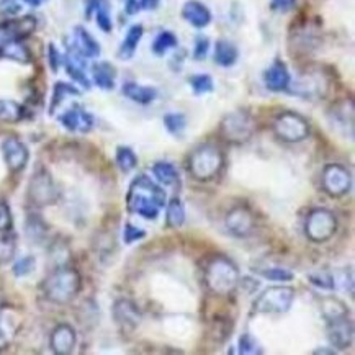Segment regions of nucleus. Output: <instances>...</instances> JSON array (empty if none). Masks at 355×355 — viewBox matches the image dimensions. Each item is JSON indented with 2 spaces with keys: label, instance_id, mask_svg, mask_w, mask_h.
Here are the masks:
<instances>
[{
  "label": "nucleus",
  "instance_id": "nucleus-1",
  "mask_svg": "<svg viewBox=\"0 0 355 355\" xmlns=\"http://www.w3.org/2000/svg\"><path fill=\"white\" fill-rule=\"evenodd\" d=\"M166 203V192L151 177L141 174L130 184L126 208L133 215H138L144 220H156Z\"/></svg>",
  "mask_w": 355,
  "mask_h": 355
},
{
  "label": "nucleus",
  "instance_id": "nucleus-2",
  "mask_svg": "<svg viewBox=\"0 0 355 355\" xmlns=\"http://www.w3.org/2000/svg\"><path fill=\"white\" fill-rule=\"evenodd\" d=\"M82 288L79 270L69 266H61L53 270L43 282V295L53 304H69Z\"/></svg>",
  "mask_w": 355,
  "mask_h": 355
},
{
  "label": "nucleus",
  "instance_id": "nucleus-3",
  "mask_svg": "<svg viewBox=\"0 0 355 355\" xmlns=\"http://www.w3.org/2000/svg\"><path fill=\"white\" fill-rule=\"evenodd\" d=\"M205 285L216 297H230L239 285V270L226 256H215L205 266Z\"/></svg>",
  "mask_w": 355,
  "mask_h": 355
},
{
  "label": "nucleus",
  "instance_id": "nucleus-4",
  "mask_svg": "<svg viewBox=\"0 0 355 355\" xmlns=\"http://www.w3.org/2000/svg\"><path fill=\"white\" fill-rule=\"evenodd\" d=\"M225 167V154L213 144H202L190 154L187 171L195 180L208 182L220 175Z\"/></svg>",
  "mask_w": 355,
  "mask_h": 355
},
{
  "label": "nucleus",
  "instance_id": "nucleus-5",
  "mask_svg": "<svg viewBox=\"0 0 355 355\" xmlns=\"http://www.w3.org/2000/svg\"><path fill=\"white\" fill-rule=\"evenodd\" d=\"M295 295L297 293L291 286H268L254 302L252 313H256V315H282L291 308L295 302Z\"/></svg>",
  "mask_w": 355,
  "mask_h": 355
},
{
  "label": "nucleus",
  "instance_id": "nucleus-6",
  "mask_svg": "<svg viewBox=\"0 0 355 355\" xmlns=\"http://www.w3.org/2000/svg\"><path fill=\"white\" fill-rule=\"evenodd\" d=\"M256 133V121L250 113L236 110L227 113L220 123V136L230 144H244Z\"/></svg>",
  "mask_w": 355,
  "mask_h": 355
},
{
  "label": "nucleus",
  "instance_id": "nucleus-7",
  "mask_svg": "<svg viewBox=\"0 0 355 355\" xmlns=\"http://www.w3.org/2000/svg\"><path fill=\"white\" fill-rule=\"evenodd\" d=\"M304 233L311 243H327L338 233V218L327 208H315L309 211L304 223Z\"/></svg>",
  "mask_w": 355,
  "mask_h": 355
},
{
  "label": "nucleus",
  "instance_id": "nucleus-8",
  "mask_svg": "<svg viewBox=\"0 0 355 355\" xmlns=\"http://www.w3.org/2000/svg\"><path fill=\"white\" fill-rule=\"evenodd\" d=\"M274 133L284 143H302L309 136V123L297 112H282L274 120Z\"/></svg>",
  "mask_w": 355,
  "mask_h": 355
},
{
  "label": "nucleus",
  "instance_id": "nucleus-9",
  "mask_svg": "<svg viewBox=\"0 0 355 355\" xmlns=\"http://www.w3.org/2000/svg\"><path fill=\"white\" fill-rule=\"evenodd\" d=\"M30 203L33 207L44 208L51 207L59 200V190L51 174L46 169H38L31 175L28 182V192H26Z\"/></svg>",
  "mask_w": 355,
  "mask_h": 355
},
{
  "label": "nucleus",
  "instance_id": "nucleus-10",
  "mask_svg": "<svg viewBox=\"0 0 355 355\" xmlns=\"http://www.w3.org/2000/svg\"><path fill=\"white\" fill-rule=\"evenodd\" d=\"M322 190L332 198H340L349 193L352 187V175L347 167L340 164H327L321 174Z\"/></svg>",
  "mask_w": 355,
  "mask_h": 355
},
{
  "label": "nucleus",
  "instance_id": "nucleus-11",
  "mask_svg": "<svg viewBox=\"0 0 355 355\" xmlns=\"http://www.w3.org/2000/svg\"><path fill=\"white\" fill-rule=\"evenodd\" d=\"M332 130L345 139H354V102L352 100H340L331 107L327 113Z\"/></svg>",
  "mask_w": 355,
  "mask_h": 355
},
{
  "label": "nucleus",
  "instance_id": "nucleus-12",
  "mask_svg": "<svg viewBox=\"0 0 355 355\" xmlns=\"http://www.w3.org/2000/svg\"><path fill=\"white\" fill-rule=\"evenodd\" d=\"M226 227L236 238H249L256 230V215L248 205H238L226 215Z\"/></svg>",
  "mask_w": 355,
  "mask_h": 355
},
{
  "label": "nucleus",
  "instance_id": "nucleus-13",
  "mask_svg": "<svg viewBox=\"0 0 355 355\" xmlns=\"http://www.w3.org/2000/svg\"><path fill=\"white\" fill-rule=\"evenodd\" d=\"M2 156L3 161H6L7 169L12 172V174H18L26 167L30 159L28 148L21 143L20 139L15 138V136H10V138H6L2 141Z\"/></svg>",
  "mask_w": 355,
  "mask_h": 355
},
{
  "label": "nucleus",
  "instance_id": "nucleus-14",
  "mask_svg": "<svg viewBox=\"0 0 355 355\" xmlns=\"http://www.w3.org/2000/svg\"><path fill=\"white\" fill-rule=\"evenodd\" d=\"M327 339L332 347L345 350L354 343V322L349 316L339 318V320L327 321Z\"/></svg>",
  "mask_w": 355,
  "mask_h": 355
},
{
  "label": "nucleus",
  "instance_id": "nucleus-15",
  "mask_svg": "<svg viewBox=\"0 0 355 355\" xmlns=\"http://www.w3.org/2000/svg\"><path fill=\"white\" fill-rule=\"evenodd\" d=\"M112 315L121 331H135L141 322V311L131 300H116Z\"/></svg>",
  "mask_w": 355,
  "mask_h": 355
},
{
  "label": "nucleus",
  "instance_id": "nucleus-16",
  "mask_svg": "<svg viewBox=\"0 0 355 355\" xmlns=\"http://www.w3.org/2000/svg\"><path fill=\"white\" fill-rule=\"evenodd\" d=\"M59 123H61L67 131H71V133L85 135L94 130L95 120L87 110H84L82 107L76 105L69 108V110H66L61 116H59Z\"/></svg>",
  "mask_w": 355,
  "mask_h": 355
},
{
  "label": "nucleus",
  "instance_id": "nucleus-17",
  "mask_svg": "<svg viewBox=\"0 0 355 355\" xmlns=\"http://www.w3.org/2000/svg\"><path fill=\"white\" fill-rule=\"evenodd\" d=\"M77 344L76 329L67 322H61L51 331L49 336V347L56 355H69L74 352Z\"/></svg>",
  "mask_w": 355,
  "mask_h": 355
},
{
  "label": "nucleus",
  "instance_id": "nucleus-18",
  "mask_svg": "<svg viewBox=\"0 0 355 355\" xmlns=\"http://www.w3.org/2000/svg\"><path fill=\"white\" fill-rule=\"evenodd\" d=\"M36 28V20L33 17L17 18L8 20L6 24H0V46L13 40H24L30 36Z\"/></svg>",
  "mask_w": 355,
  "mask_h": 355
},
{
  "label": "nucleus",
  "instance_id": "nucleus-19",
  "mask_svg": "<svg viewBox=\"0 0 355 355\" xmlns=\"http://www.w3.org/2000/svg\"><path fill=\"white\" fill-rule=\"evenodd\" d=\"M327 90V80L318 72H306L295 82L291 92L302 97H322Z\"/></svg>",
  "mask_w": 355,
  "mask_h": 355
},
{
  "label": "nucleus",
  "instance_id": "nucleus-20",
  "mask_svg": "<svg viewBox=\"0 0 355 355\" xmlns=\"http://www.w3.org/2000/svg\"><path fill=\"white\" fill-rule=\"evenodd\" d=\"M72 51L82 58H97L100 54V44L95 41L92 35L82 26H76L74 35H72Z\"/></svg>",
  "mask_w": 355,
  "mask_h": 355
},
{
  "label": "nucleus",
  "instance_id": "nucleus-21",
  "mask_svg": "<svg viewBox=\"0 0 355 355\" xmlns=\"http://www.w3.org/2000/svg\"><path fill=\"white\" fill-rule=\"evenodd\" d=\"M263 80H266V87L272 92H284L291 84L290 72L282 61H275L268 67L263 74Z\"/></svg>",
  "mask_w": 355,
  "mask_h": 355
},
{
  "label": "nucleus",
  "instance_id": "nucleus-22",
  "mask_svg": "<svg viewBox=\"0 0 355 355\" xmlns=\"http://www.w3.org/2000/svg\"><path fill=\"white\" fill-rule=\"evenodd\" d=\"M182 17L195 28H205L211 21V12L198 0H189L182 8Z\"/></svg>",
  "mask_w": 355,
  "mask_h": 355
},
{
  "label": "nucleus",
  "instance_id": "nucleus-23",
  "mask_svg": "<svg viewBox=\"0 0 355 355\" xmlns=\"http://www.w3.org/2000/svg\"><path fill=\"white\" fill-rule=\"evenodd\" d=\"M85 15H87V18L95 15V21H97L100 30L105 31V33L112 31L113 24L108 0H87L85 2Z\"/></svg>",
  "mask_w": 355,
  "mask_h": 355
},
{
  "label": "nucleus",
  "instance_id": "nucleus-24",
  "mask_svg": "<svg viewBox=\"0 0 355 355\" xmlns=\"http://www.w3.org/2000/svg\"><path fill=\"white\" fill-rule=\"evenodd\" d=\"M121 92L125 97H128L139 105H149L157 97V90L154 87H146V85L136 84V82H126L123 84Z\"/></svg>",
  "mask_w": 355,
  "mask_h": 355
},
{
  "label": "nucleus",
  "instance_id": "nucleus-25",
  "mask_svg": "<svg viewBox=\"0 0 355 355\" xmlns=\"http://www.w3.org/2000/svg\"><path fill=\"white\" fill-rule=\"evenodd\" d=\"M66 71L67 74L72 77V80H76L77 84H80L82 87L90 89V80L85 76V67H84V58L69 49L66 58Z\"/></svg>",
  "mask_w": 355,
  "mask_h": 355
},
{
  "label": "nucleus",
  "instance_id": "nucleus-26",
  "mask_svg": "<svg viewBox=\"0 0 355 355\" xmlns=\"http://www.w3.org/2000/svg\"><path fill=\"white\" fill-rule=\"evenodd\" d=\"M92 79L95 85L103 90H112L115 87L116 71L110 62H95L92 66Z\"/></svg>",
  "mask_w": 355,
  "mask_h": 355
},
{
  "label": "nucleus",
  "instance_id": "nucleus-27",
  "mask_svg": "<svg viewBox=\"0 0 355 355\" xmlns=\"http://www.w3.org/2000/svg\"><path fill=\"white\" fill-rule=\"evenodd\" d=\"M238 56H239L238 48H236L231 41H227V40L216 41V46H215V62L216 64H220L221 67H231L236 64Z\"/></svg>",
  "mask_w": 355,
  "mask_h": 355
},
{
  "label": "nucleus",
  "instance_id": "nucleus-28",
  "mask_svg": "<svg viewBox=\"0 0 355 355\" xmlns=\"http://www.w3.org/2000/svg\"><path fill=\"white\" fill-rule=\"evenodd\" d=\"M144 28L141 25H133L126 33L125 40H123L120 49H118V56L120 59H131L133 54L136 53V48H138L141 38H143Z\"/></svg>",
  "mask_w": 355,
  "mask_h": 355
},
{
  "label": "nucleus",
  "instance_id": "nucleus-29",
  "mask_svg": "<svg viewBox=\"0 0 355 355\" xmlns=\"http://www.w3.org/2000/svg\"><path fill=\"white\" fill-rule=\"evenodd\" d=\"M0 56L12 59V61L17 62H24V64L30 62V51L28 48L21 43V40H13L8 41L6 44H2V46H0Z\"/></svg>",
  "mask_w": 355,
  "mask_h": 355
},
{
  "label": "nucleus",
  "instance_id": "nucleus-30",
  "mask_svg": "<svg viewBox=\"0 0 355 355\" xmlns=\"http://www.w3.org/2000/svg\"><path fill=\"white\" fill-rule=\"evenodd\" d=\"M321 313L326 322L349 316V309L345 306V303H343L340 300L334 297H327L321 300Z\"/></svg>",
  "mask_w": 355,
  "mask_h": 355
},
{
  "label": "nucleus",
  "instance_id": "nucleus-31",
  "mask_svg": "<svg viewBox=\"0 0 355 355\" xmlns=\"http://www.w3.org/2000/svg\"><path fill=\"white\" fill-rule=\"evenodd\" d=\"M185 223V208L182 205L179 197L171 198L169 203H166V226L171 230H177Z\"/></svg>",
  "mask_w": 355,
  "mask_h": 355
},
{
  "label": "nucleus",
  "instance_id": "nucleus-32",
  "mask_svg": "<svg viewBox=\"0 0 355 355\" xmlns=\"http://www.w3.org/2000/svg\"><path fill=\"white\" fill-rule=\"evenodd\" d=\"M153 174L162 185H175L179 182V172L171 162H156L153 166Z\"/></svg>",
  "mask_w": 355,
  "mask_h": 355
},
{
  "label": "nucleus",
  "instance_id": "nucleus-33",
  "mask_svg": "<svg viewBox=\"0 0 355 355\" xmlns=\"http://www.w3.org/2000/svg\"><path fill=\"white\" fill-rule=\"evenodd\" d=\"M17 254V236L8 233H0V267L10 263Z\"/></svg>",
  "mask_w": 355,
  "mask_h": 355
},
{
  "label": "nucleus",
  "instance_id": "nucleus-34",
  "mask_svg": "<svg viewBox=\"0 0 355 355\" xmlns=\"http://www.w3.org/2000/svg\"><path fill=\"white\" fill-rule=\"evenodd\" d=\"M25 116V110L20 103L13 100L0 98V121L6 123H17Z\"/></svg>",
  "mask_w": 355,
  "mask_h": 355
},
{
  "label": "nucleus",
  "instance_id": "nucleus-35",
  "mask_svg": "<svg viewBox=\"0 0 355 355\" xmlns=\"http://www.w3.org/2000/svg\"><path fill=\"white\" fill-rule=\"evenodd\" d=\"M115 161L116 166L120 167V171L125 172V174H130L138 166V157H136L135 151L128 148V146H118L115 153Z\"/></svg>",
  "mask_w": 355,
  "mask_h": 355
},
{
  "label": "nucleus",
  "instance_id": "nucleus-36",
  "mask_svg": "<svg viewBox=\"0 0 355 355\" xmlns=\"http://www.w3.org/2000/svg\"><path fill=\"white\" fill-rule=\"evenodd\" d=\"M177 44H179V40H177V36L172 31H162V33H159L154 38L153 53L157 54V56H164L169 49L175 48Z\"/></svg>",
  "mask_w": 355,
  "mask_h": 355
},
{
  "label": "nucleus",
  "instance_id": "nucleus-37",
  "mask_svg": "<svg viewBox=\"0 0 355 355\" xmlns=\"http://www.w3.org/2000/svg\"><path fill=\"white\" fill-rule=\"evenodd\" d=\"M69 95H79V90H77L74 85L66 84V82H58L53 89V97H51V105H49V113H54V110L61 105L62 100Z\"/></svg>",
  "mask_w": 355,
  "mask_h": 355
},
{
  "label": "nucleus",
  "instance_id": "nucleus-38",
  "mask_svg": "<svg viewBox=\"0 0 355 355\" xmlns=\"http://www.w3.org/2000/svg\"><path fill=\"white\" fill-rule=\"evenodd\" d=\"M164 126L169 131L171 135H174L175 138H182L184 131L187 128V118L182 113H167L164 116Z\"/></svg>",
  "mask_w": 355,
  "mask_h": 355
},
{
  "label": "nucleus",
  "instance_id": "nucleus-39",
  "mask_svg": "<svg viewBox=\"0 0 355 355\" xmlns=\"http://www.w3.org/2000/svg\"><path fill=\"white\" fill-rule=\"evenodd\" d=\"M308 280H309V284L318 286V288H321V290H327V291L336 290L334 277H332L329 272H326V270L311 272V274L308 275Z\"/></svg>",
  "mask_w": 355,
  "mask_h": 355
},
{
  "label": "nucleus",
  "instance_id": "nucleus-40",
  "mask_svg": "<svg viewBox=\"0 0 355 355\" xmlns=\"http://www.w3.org/2000/svg\"><path fill=\"white\" fill-rule=\"evenodd\" d=\"M190 85H192L195 95H203L210 94L215 89V84H213V79L208 74H197L192 76L189 79Z\"/></svg>",
  "mask_w": 355,
  "mask_h": 355
},
{
  "label": "nucleus",
  "instance_id": "nucleus-41",
  "mask_svg": "<svg viewBox=\"0 0 355 355\" xmlns=\"http://www.w3.org/2000/svg\"><path fill=\"white\" fill-rule=\"evenodd\" d=\"M239 354L244 355H261L263 354V349L261 347V344L257 343L256 338L249 332H244L239 339Z\"/></svg>",
  "mask_w": 355,
  "mask_h": 355
},
{
  "label": "nucleus",
  "instance_id": "nucleus-42",
  "mask_svg": "<svg viewBox=\"0 0 355 355\" xmlns=\"http://www.w3.org/2000/svg\"><path fill=\"white\" fill-rule=\"evenodd\" d=\"M36 268V259L33 256H25L13 263V275L15 277H26L30 274H33Z\"/></svg>",
  "mask_w": 355,
  "mask_h": 355
},
{
  "label": "nucleus",
  "instance_id": "nucleus-43",
  "mask_svg": "<svg viewBox=\"0 0 355 355\" xmlns=\"http://www.w3.org/2000/svg\"><path fill=\"white\" fill-rule=\"evenodd\" d=\"M26 234L30 236L31 239H40L46 234V225H44L43 220L36 218V215H31L26 221Z\"/></svg>",
  "mask_w": 355,
  "mask_h": 355
},
{
  "label": "nucleus",
  "instance_id": "nucleus-44",
  "mask_svg": "<svg viewBox=\"0 0 355 355\" xmlns=\"http://www.w3.org/2000/svg\"><path fill=\"white\" fill-rule=\"evenodd\" d=\"M261 275L263 279L272 280V282H290L293 280V274L286 268L282 267H272V268H266V270H261Z\"/></svg>",
  "mask_w": 355,
  "mask_h": 355
},
{
  "label": "nucleus",
  "instance_id": "nucleus-45",
  "mask_svg": "<svg viewBox=\"0 0 355 355\" xmlns=\"http://www.w3.org/2000/svg\"><path fill=\"white\" fill-rule=\"evenodd\" d=\"M13 230L12 210L7 202L0 200V233H8Z\"/></svg>",
  "mask_w": 355,
  "mask_h": 355
},
{
  "label": "nucleus",
  "instance_id": "nucleus-46",
  "mask_svg": "<svg viewBox=\"0 0 355 355\" xmlns=\"http://www.w3.org/2000/svg\"><path fill=\"white\" fill-rule=\"evenodd\" d=\"M146 238V231L141 230V227L131 225V223H126L125 230H123V241L125 244H133L138 243V241Z\"/></svg>",
  "mask_w": 355,
  "mask_h": 355
},
{
  "label": "nucleus",
  "instance_id": "nucleus-47",
  "mask_svg": "<svg viewBox=\"0 0 355 355\" xmlns=\"http://www.w3.org/2000/svg\"><path fill=\"white\" fill-rule=\"evenodd\" d=\"M208 48H210V41H208L207 36H198L197 41H195L193 58L197 59V61H202V59L207 58Z\"/></svg>",
  "mask_w": 355,
  "mask_h": 355
},
{
  "label": "nucleus",
  "instance_id": "nucleus-48",
  "mask_svg": "<svg viewBox=\"0 0 355 355\" xmlns=\"http://www.w3.org/2000/svg\"><path fill=\"white\" fill-rule=\"evenodd\" d=\"M13 329H8L6 318H0V350H6L10 345Z\"/></svg>",
  "mask_w": 355,
  "mask_h": 355
},
{
  "label": "nucleus",
  "instance_id": "nucleus-49",
  "mask_svg": "<svg viewBox=\"0 0 355 355\" xmlns=\"http://www.w3.org/2000/svg\"><path fill=\"white\" fill-rule=\"evenodd\" d=\"M48 59H49V66H51V69L56 72L59 69V66H61L62 58L54 44H49L48 46Z\"/></svg>",
  "mask_w": 355,
  "mask_h": 355
},
{
  "label": "nucleus",
  "instance_id": "nucleus-50",
  "mask_svg": "<svg viewBox=\"0 0 355 355\" xmlns=\"http://www.w3.org/2000/svg\"><path fill=\"white\" fill-rule=\"evenodd\" d=\"M295 2H297V0H272L270 7L272 10L285 13V12H290L291 8L295 7Z\"/></svg>",
  "mask_w": 355,
  "mask_h": 355
},
{
  "label": "nucleus",
  "instance_id": "nucleus-51",
  "mask_svg": "<svg viewBox=\"0 0 355 355\" xmlns=\"http://www.w3.org/2000/svg\"><path fill=\"white\" fill-rule=\"evenodd\" d=\"M141 10L139 7V0H126L125 2V12L128 15H136Z\"/></svg>",
  "mask_w": 355,
  "mask_h": 355
},
{
  "label": "nucleus",
  "instance_id": "nucleus-52",
  "mask_svg": "<svg viewBox=\"0 0 355 355\" xmlns=\"http://www.w3.org/2000/svg\"><path fill=\"white\" fill-rule=\"evenodd\" d=\"M161 0H139V7L144 10H156Z\"/></svg>",
  "mask_w": 355,
  "mask_h": 355
},
{
  "label": "nucleus",
  "instance_id": "nucleus-53",
  "mask_svg": "<svg viewBox=\"0 0 355 355\" xmlns=\"http://www.w3.org/2000/svg\"><path fill=\"white\" fill-rule=\"evenodd\" d=\"M24 2L28 3V6H31V7H40L41 3H44L46 0H24Z\"/></svg>",
  "mask_w": 355,
  "mask_h": 355
},
{
  "label": "nucleus",
  "instance_id": "nucleus-54",
  "mask_svg": "<svg viewBox=\"0 0 355 355\" xmlns=\"http://www.w3.org/2000/svg\"><path fill=\"white\" fill-rule=\"evenodd\" d=\"M313 354H336V350H334V347L332 349H316Z\"/></svg>",
  "mask_w": 355,
  "mask_h": 355
}]
</instances>
